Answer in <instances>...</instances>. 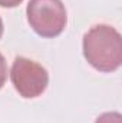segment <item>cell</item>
<instances>
[{"mask_svg": "<svg viewBox=\"0 0 122 123\" xmlns=\"http://www.w3.org/2000/svg\"><path fill=\"white\" fill-rule=\"evenodd\" d=\"M23 0H0V7H4V9H13V7H17Z\"/></svg>", "mask_w": 122, "mask_h": 123, "instance_id": "obj_6", "label": "cell"}, {"mask_svg": "<svg viewBox=\"0 0 122 123\" xmlns=\"http://www.w3.org/2000/svg\"><path fill=\"white\" fill-rule=\"evenodd\" d=\"M95 123H122V115L119 112H105L96 117Z\"/></svg>", "mask_w": 122, "mask_h": 123, "instance_id": "obj_4", "label": "cell"}, {"mask_svg": "<svg viewBox=\"0 0 122 123\" xmlns=\"http://www.w3.org/2000/svg\"><path fill=\"white\" fill-rule=\"evenodd\" d=\"M10 80L14 90L23 99H34L42 96L49 85L47 70L37 62L17 56L10 69Z\"/></svg>", "mask_w": 122, "mask_h": 123, "instance_id": "obj_3", "label": "cell"}, {"mask_svg": "<svg viewBox=\"0 0 122 123\" xmlns=\"http://www.w3.org/2000/svg\"><path fill=\"white\" fill-rule=\"evenodd\" d=\"M26 16L32 30L43 39L58 37L68 25V12L62 0H29Z\"/></svg>", "mask_w": 122, "mask_h": 123, "instance_id": "obj_2", "label": "cell"}, {"mask_svg": "<svg viewBox=\"0 0 122 123\" xmlns=\"http://www.w3.org/2000/svg\"><path fill=\"white\" fill-rule=\"evenodd\" d=\"M3 31H4V26H3V20H1V17H0V39H1V36H3Z\"/></svg>", "mask_w": 122, "mask_h": 123, "instance_id": "obj_7", "label": "cell"}, {"mask_svg": "<svg viewBox=\"0 0 122 123\" xmlns=\"http://www.w3.org/2000/svg\"><path fill=\"white\" fill-rule=\"evenodd\" d=\"M82 50L95 70L114 73L122 64V36L109 25H95L83 36Z\"/></svg>", "mask_w": 122, "mask_h": 123, "instance_id": "obj_1", "label": "cell"}, {"mask_svg": "<svg viewBox=\"0 0 122 123\" xmlns=\"http://www.w3.org/2000/svg\"><path fill=\"white\" fill-rule=\"evenodd\" d=\"M6 80H7V63L4 56L0 53V89L4 86Z\"/></svg>", "mask_w": 122, "mask_h": 123, "instance_id": "obj_5", "label": "cell"}]
</instances>
